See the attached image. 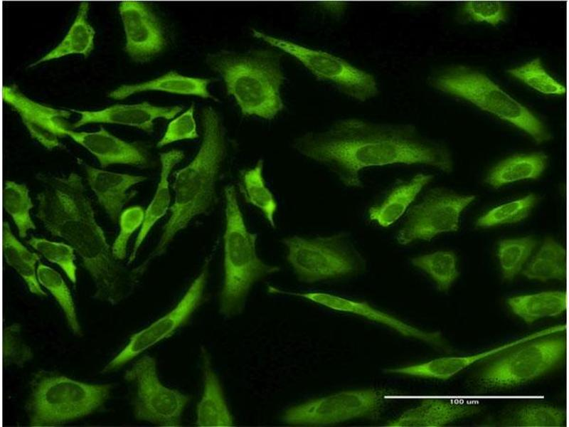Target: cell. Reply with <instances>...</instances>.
Segmentation results:
<instances>
[{
  "label": "cell",
  "mask_w": 569,
  "mask_h": 427,
  "mask_svg": "<svg viewBox=\"0 0 569 427\" xmlns=\"http://www.w3.org/2000/svg\"><path fill=\"white\" fill-rule=\"evenodd\" d=\"M292 146L351 189L363 188L361 172L370 167L422 164L447 174L454 170L449 148L409 123L342 118L324 130L304 132L293 139Z\"/></svg>",
  "instance_id": "cell-1"
},
{
  "label": "cell",
  "mask_w": 569,
  "mask_h": 427,
  "mask_svg": "<svg viewBox=\"0 0 569 427\" xmlns=\"http://www.w3.org/2000/svg\"><path fill=\"white\" fill-rule=\"evenodd\" d=\"M36 217L52 236L70 245L93 283V298L116 305L135 290L139 279L133 268L117 260L97 222L83 177L75 172L38 173Z\"/></svg>",
  "instance_id": "cell-2"
},
{
  "label": "cell",
  "mask_w": 569,
  "mask_h": 427,
  "mask_svg": "<svg viewBox=\"0 0 569 427\" xmlns=\"http://www.w3.org/2000/svg\"><path fill=\"white\" fill-rule=\"evenodd\" d=\"M203 138L193 159L174 173L175 196L171 215L152 251L134 267L139 278L151 263L162 256L175 236L186 229L193 218L209 213L216 203V184L228 154V138L221 117L211 106L201 111Z\"/></svg>",
  "instance_id": "cell-3"
},
{
  "label": "cell",
  "mask_w": 569,
  "mask_h": 427,
  "mask_svg": "<svg viewBox=\"0 0 569 427\" xmlns=\"http://www.w3.org/2000/svg\"><path fill=\"white\" fill-rule=\"evenodd\" d=\"M282 53L275 49H221L208 53L205 61L222 78L227 95L233 97L243 117L272 120L285 107Z\"/></svg>",
  "instance_id": "cell-4"
},
{
  "label": "cell",
  "mask_w": 569,
  "mask_h": 427,
  "mask_svg": "<svg viewBox=\"0 0 569 427\" xmlns=\"http://www.w3.org/2000/svg\"><path fill=\"white\" fill-rule=\"evenodd\" d=\"M112 384L79 381L55 371L39 369L28 381L23 411L28 426H62L105 410Z\"/></svg>",
  "instance_id": "cell-5"
},
{
  "label": "cell",
  "mask_w": 569,
  "mask_h": 427,
  "mask_svg": "<svg viewBox=\"0 0 569 427\" xmlns=\"http://www.w3.org/2000/svg\"><path fill=\"white\" fill-rule=\"evenodd\" d=\"M225 226L223 234V280L219 297V312L225 317L244 310L248 295L255 283L280 270L265 263L256 251L257 234L247 228L235 189H224Z\"/></svg>",
  "instance_id": "cell-6"
},
{
  "label": "cell",
  "mask_w": 569,
  "mask_h": 427,
  "mask_svg": "<svg viewBox=\"0 0 569 427\" xmlns=\"http://www.w3.org/2000/svg\"><path fill=\"white\" fill-rule=\"evenodd\" d=\"M427 81L433 88L469 102L514 125L537 144L552 137L536 115L480 71L466 65L450 66L433 73Z\"/></svg>",
  "instance_id": "cell-7"
},
{
  "label": "cell",
  "mask_w": 569,
  "mask_h": 427,
  "mask_svg": "<svg viewBox=\"0 0 569 427\" xmlns=\"http://www.w3.org/2000/svg\"><path fill=\"white\" fill-rule=\"evenodd\" d=\"M281 243L287 263L302 283L357 275L366 267L365 258L346 231L314 237L293 235Z\"/></svg>",
  "instance_id": "cell-8"
},
{
  "label": "cell",
  "mask_w": 569,
  "mask_h": 427,
  "mask_svg": "<svg viewBox=\"0 0 569 427\" xmlns=\"http://www.w3.org/2000/svg\"><path fill=\"white\" fill-rule=\"evenodd\" d=\"M555 334L528 340L500 353L479 371L478 384L488 389L514 387L555 369L567 354L566 337Z\"/></svg>",
  "instance_id": "cell-9"
},
{
  "label": "cell",
  "mask_w": 569,
  "mask_h": 427,
  "mask_svg": "<svg viewBox=\"0 0 569 427\" xmlns=\"http://www.w3.org/2000/svg\"><path fill=\"white\" fill-rule=\"evenodd\" d=\"M123 380L135 420L164 427L181 426L183 412L191 398L161 383L154 357L143 354L135 359L124 371Z\"/></svg>",
  "instance_id": "cell-10"
},
{
  "label": "cell",
  "mask_w": 569,
  "mask_h": 427,
  "mask_svg": "<svg viewBox=\"0 0 569 427\" xmlns=\"http://www.w3.org/2000/svg\"><path fill=\"white\" fill-rule=\"evenodd\" d=\"M250 32L254 38L295 58L318 80L332 85L350 98L366 102L379 94L375 76L343 58L267 34L256 28H251Z\"/></svg>",
  "instance_id": "cell-11"
},
{
  "label": "cell",
  "mask_w": 569,
  "mask_h": 427,
  "mask_svg": "<svg viewBox=\"0 0 569 427\" xmlns=\"http://www.w3.org/2000/svg\"><path fill=\"white\" fill-rule=\"evenodd\" d=\"M477 199L445 187H434L413 203L404 215L395 240L400 246L430 241L437 236L457 232L460 216Z\"/></svg>",
  "instance_id": "cell-12"
},
{
  "label": "cell",
  "mask_w": 569,
  "mask_h": 427,
  "mask_svg": "<svg viewBox=\"0 0 569 427\" xmlns=\"http://www.w3.org/2000/svg\"><path fill=\"white\" fill-rule=\"evenodd\" d=\"M393 393L386 389L344 391L287 408L282 416L289 425L322 426L358 418L378 420Z\"/></svg>",
  "instance_id": "cell-13"
},
{
  "label": "cell",
  "mask_w": 569,
  "mask_h": 427,
  "mask_svg": "<svg viewBox=\"0 0 569 427\" xmlns=\"http://www.w3.org/2000/svg\"><path fill=\"white\" fill-rule=\"evenodd\" d=\"M208 267L209 261L207 260L176 305L147 327L131 335L121 351L103 367L101 374H108L117 371L146 350L171 337L186 325L205 301L204 290Z\"/></svg>",
  "instance_id": "cell-14"
},
{
  "label": "cell",
  "mask_w": 569,
  "mask_h": 427,
  "mask_svg": "<svg viewBox=\"0 0 569 427\" xmlns=\"http://www.w3.org/2000/svg\"><path fill=\"white\" fill-rule=\"evenodd\" d=\"M119 12L125 33L124 50L137 63H147L168 45L166 29L150 8L142 1H124Z\"/></svg>",
  "instance_id": "cell-15"
},
{
  "label": "cell",
  "mask_w": 569,
  "mask_h": 427,
  "mask_svg": "<svg viewBox=\"0 0 569 427\" xmlns=\"http://www.w3.org/2000/svg\"><path fill=\"white\" fill-rule=\"evenodd\" d=\"M267 290L270 293L301 297L334 310L360 315L368 320L383 324L403 336L413 337L435 346H445L444 339L440 332H427L418 329L388 313L371 307L366 302L353 300L325 292L284 291L271 285L268 286Z\"/></svg>",
  "instance_id": "cell-16"
},
{
  "label": "cell",
  "mask_w": 569,
  "mask_h": 427,
  "mask_svg": "<svg viewBox=\"0 0 569 427\" xmlns=\"http://www.w3.org/2000/svg\"><path fill=\"white\" fill-rule=\"evenodd\" d=\"M65 136L87 149L102 169L114 164L146 169L152 164L149 152L143 144L126 142L102 127L94 132L67 129Z\"/></svg>",
  "instance_id": "cell-17"
},
{
  "label": "cell",
  "mask_w": 569,
  "mask_h": 427,
  "mask_svg": "<svg viewBox=\"0 0 569 427\" xmlns=\"http://www.w3.org/2000/svg\"><path fill=\"white\" fill-rule=\"evenodd\" d=\"M184 107L180 105L156 106L144 101L131 105H115L100 110H70L80 115L73 128L93 123H106L133 127L147 133L154 132V121L162 118L172 120Z\"/></svg>",
  "instance_id": "cell-18"
},
{
  "label": "cell",
  "mask_w": 569,
  "mask_h": 427,
  "mask_svg": "<svg viewBox=\"0 0 569 427\" xmlns=\"http://www.w3.org/2000/svg\"><path fill=\"white\" fill-rule=\"evenodd\" d=\"M78 164L84 170L87 184L99 204L112 223L116 224L124 206L137 194L136 190L129 189L146 181L147 177L96 168L80 159H78Z\"/></svg>",
  "instance_id": "cell-19"
},
{
  "label": "cell",
  "mask_w": 569,
  "mask_h": 427,
  "mask_svg": "<svg viewBox=\"0 0 569 427\" xmlns=\"http://www.w3.org/2000/svg\"><path fill=\"white\" fill-rule=\"evenodd\" d=\"M565 329V325H555L539 330L523 337L515 339L479 354L467 356L440 357L421 364L398 368L386 369L384 370V371L387 373L408 375L425 379L447 380L459 373L463 369L479 361L494 357L495 355L499 354L500 353L505 352L512 347L518 345L528 340L548 334L559 333Z\"/></svg>",
  "instance_id": "cell-20"
},
{
  "label": "cell",
  "mask_w": 569,
  "mask_h": 427,
  "mask_svg": "<svg viewBox=\"0 0 569 427\" xmlns=\"http://www.w3.org/2000/svg\"><path fill=\"white\" fill-rule=\"evenodd\" d=\"M481 406L475 404L451 400L424 399L415 407L404 411L386 423L391 427H440L479 413Z\"/></svg>",
  "instance_id": "cell-21"
},
{
  "label": "cell",
  "mask_w": 569,
  "mask_h": 427,
  "mask_svg": "<svg viewBox=\"0 0 569 427\" xmlns=\"http://www.w3.org/2000/svg\"><path fill=\"white\" fill-rule=\"evenodd\" d=\"M433 179L432 174L420 172L408 179H396L385 194L368 208V218L383 228L393 225L405 215Z\"/></svg>",
  "instance_id": "cell-22"
},
{
  "label": "cell",
  "mask_w": 569,
  "mask_h": 427,
  "mask_svg": "<svg viewBox=\"0 0 569 427\" xmlns=\"http://www.w3.org/2000/svg\"><path fill=\"white\" fill-rule=\"evenodd\" d=\"M201 356L203 389L196 407L195 424L199 427L233 426V417L220 380L212 367L210 354L204 347L201 348Z\"/></svg>",
  "instance_id": "cell-23"
},
{
  "label": "cell",
  "mask_w": 569,
  "mask_h": 427,
  "mask_svg": "<svg viewBox=\"0 0 569 427\" xmlns=\"http://www.w3.org/2000/svg\"><path fill=\"white\" fill-rule=\"evenodd\" d=\"M184 158L183 151L176 149L159 154L161 163L159 180L154 196L144 211V221L127 259V265H129L134 261L141 246L153 226L170 209L171 193L169 178L173 168Z\"/></svg>",
  "instance_id": "cell-24"
},
{
  "label": "cell",
  "mask_w": 569,
  "mask_h": 427,
  "mask_svg": "<svg viewBox=\"0 0 569 427\" xmlns=\"http://www.w3.org/2000/svg\"><path fill=\"white\" fill-rule=\"evenodd\" d=\"M211 78L192 77L170 70L156 78L132 85H121L108 94L115 100H123L145 91H161L171 94L193 95L218 101L209 91Z\"/></svg>",
  "instance_id": "cell-25"
},
{
  "label": "cell",
  "mask_w": 569,
  "mask_h": 427,
  "mask_svg": "<svg viewBox=\"0 0 569 427\" xmlns=\"http://www.w3.org/2000/svg\"><path fill=\"white\" fill-rule=\"evenodd\" d=\"M548 157L542 152L516 154L493 165L484 177V183L497 189L523 180H536L546 171Z\"/></svg>",
  "instance_id": "cell-26"
},
{
  "label": "cell",
  "mask_w": 569,
  "mask_h": 427,
  "mask_svg": "<svg viewBox=\"0 0 569 427\" xmlns=\"http://www.w3.org/2000/svg\"><path fill=\"white\" fill-rule=\"evenodd\" d=\"M2 98L18 113L25 127L39 126L50 130L58 137H65L68 127L64 120L70 117V110L42 105L26 97L14 86L3 87Z\"/></svg>",
  "instance_id": "cell-27"
},
{
  "label": "cell",
  "mask_w": 569,
  "mask_h": 427,
  "mask_svg": "<svg viewBox=\"0 0 569 427\" xmlns=\"http://www.w3.org/2000/svg\"><path fill=\"white\" fill-rule=\"evenodd\" d=\"M521 273L528 280L565 281L567 277L565 248L553 236L545 237Z\"/></svg>",
  "instance_id": "cell-28"
},
{
  "label": "cell",
  "mask_w": 569,
  "mask_h": 427,
  "mask_svg": "<svg viewBox=\"0 0 569 427\" xmlns=\"http://www.w3.org/2000/svg\"><path fill=\"white\" fill-rule=\"evenodd\" d=\"M506 304L526 324L545 317H557L567 308V293L563 290L543 291L510 297Z\"/></svg>",
  "instance_id": "cell-29"
},
{
  "label": "cell",
  "mask_w": 569,
  "mask_h": 427,
  "mask_svg": "<svg viewBox=\"0 0 569 427\" xmlns=\"http://www.w3.org/2000/svg\"><path fill=\"white\" fill-rule=\"evenodd\" d=\"M3 255L6 263L14 268L26 284L29 291L38 297H47L37 278L36 265L40 263L38 254L24 246L11 231L8 221L2 226Z\"/></svg>",
  "instance_id": "cell-30"
},
{
  "label": "cell",
  "mask_w": 569,
  "mask_h": 427,
  "mask_svg": "<svg viewBox=\"0 0 569 427\" xmlns=\"http://www.w3.org/2000/svg\"><path fill=\"white\" fill-rule=\"evenodd\" d=\"M89 7L88 2L80 4L74 21L62 41L31 66L68 55L87 57L91 53L94 48L95 31L87 21Z\"/></svg>",
  "instance_id": "cell-31"
},
{
  "label": "cell",
  "mask_w": 569,
  "mask_h": 427,
  "mask_svg": "<svg viewBox=\"0 0 569 427\" xmlns=\"http://www.w3.org/2000/svg\"><path fill=\"white\" fill-rule=\"evenodd\" d=\"M263 167L264 161L260 159L253 167L240 170V186L245 202L259 209L270 226L275 228V215L277 203L265 184Z\"/></svg>",
  "instance_id": "cell-32"
},
{
  "label": "cell",
  "mask_w": 569,
  "mask_h": 427,
  "mask_svg": "<svg viewBox=\"0 0 569 427\" xmlns=\"http://www.w3.org/2000/svg\"><path fill=\"white\" fill-rule=\"evenodd\" d=\"M410 261L425 273L441 292H447L459 275L458 258L452 251H435L412 257Z\"/></svg>",
  "instance_id": "cell-33"
},
{
  "label": "cell",
  "mask_w": 569,
  "mask_h": 427,
  "mask_svg": "<svg viewBox=\"0 0 569 427\" xmlns=\"http://www.w3.org/2000/svg\"><path fill=\"white\" fill-rule=\"evenodd\" d=\"M36 272L41 285L51 294L60 307L71 333L75 337H82L83 329L78 317L73 297L61 275L53 268L41 262L38 263Z\"/></svg>",
  "instance_id": "cell-34"
},
{
  "label": "cell",
  "mask_w": 569,
  "mask_h": 427,
  "mask_svg": "<svg viewBox=\"0 0 569 427\" xmlns=\"http://www.w3.org/2000/svg\"><path fill=\"white\" fill-rule=\"evenodd\" d=\"M538 245L533 236L504 238L497 243L496 255L503 278L513 280L521 272Z\"/></svg>",
  "instance_id": "cell-35"
},
{
  "label": "cell",
  "mask_w": 569,
  "mask_h": 427,
  "mask_svg": "<svg viewBox=\"0 0 569 427\" xmlns=\"http://www.w3.org/2000/svg\"><path fill=\"white\" fill-rule=\"evenodd\" d=\"M499 424L513 427H563L566 426V411L548 404H526L508 413Z\"/></svg>",
  "instance_id": "cell-36"
},
{
  "label": "cell",
  "mask_w": 569,
  "mask_h": 427,
  "mask_svg": "<svg viewBox=\"0 0 569 427\" xmlns=\"http://www.w3.org/2000/svg\"><path fill=\"white\" fill-rule=\"evenodd\" d=\"M33 206L26 184L11 180L4 181L3 207L13 219L20 238H26L29 231L36 228L31 216Z\"/></svg>",
  "instance_id": "cell-37"
},
{
  "label": "cell",
  "mask_w": 569,
  "mask_h": 427,
  "mask_svg": "<svg viewBox=\"0 0 569 427\" xmlns=\"http://www.w3.org/2000/svg\"><path fill=\"white\" fill-rule=\"evenodd\" d=\"M539 201V196L530 193L521 198L500 204L480 216L475 222L479 228L515 224L526 219Z\"/></svg>",
  "instance_id": "cell-38"
},
{
  "label": "cell",
  "mask_w": 569,
  "mask_h": 427,
  "mask_svg": "<svg viewBox=\"0 0 569 427\" xmlns=\"http://www.w3.org/2000/svg\"><path fill=\"white\" fill-rule=\"evenodd\" d=\"M507 73L543 94L562 95L566 93L565 87L548 73L539 58L511 68Z\"/></svg>",
  "instance_id": "cell-39"
},
{
  "label": "cell",
  "mask_w": 569,
  "mask_h": 427,
  "mask_svg": "<svg viewBox=\"0 0 569 427\" xmlns=\"http://www.w3.org/2000/svg\"><path fill=\"white\" fill-rule=\"evenodd\" d=\"M26 242L47 260L58 265L70 281L74 285L76 284L75 251L70 245L35 236L31 237Z\"/></svg>",
  "instance_id": "cell-40"
},
{
  "label": "cell",
  "mask_w": 569,
  "mask_h": 427,
  "mask_svg": "<svg viewBox=\"0 0 569 427\" xmlns=\"http://www.w3.org/2000/svg\"><path fill=\"white\" fill-rule=\"evenodd\" d=\"M33 358V350L23 337L21 325L13 322L4 326L2 332L3 367L23 368Z\"/></svg>",
  "instance_id": "cell-41"
},
{
  "label": "cell",
  "mask_w": 569,
  "mask_h": 427,
  "mask_svg": "<svg viewBox=\"0 0 569 427\" xmlns=\"http://www.w3.org/2000/svg\"><path fill=\"white\" fill-rule=\"evenodd\" d=\"M509 8L501 1H466L462 4L463 17L473 22H485L494 26L506 21Z\"/></svg>",
  "instance_id": "cell-42"
},
{
  "label": "cell",
  "mask_w": 569,
  "mask_h": 427,
  "mask_svg": "<svg viewBox=\"0 0 569 427\" xmlns=\"http://www.w3.org/2000/svg\"><path fill=\"white\" fill-rule=\"evenodd\" d=\"M144 209L140 206L125 209L119 218V233L112 246L114 256L123 260L127 255V245L132 235L141 228L144 217Z\"/></svg>",
  "instance_id": "cell-43"
},
{
  "label": "cell",
  "mask_w": 569,
  "mask_h": 427,
  "mask_svg": "<svg viewBox=\"0 0 569 427\" xmlns=\"http://www.w3.org/2000/svg\"><path fill=\"white\" fill-rule=\"evenodd\" d=\"M195 105L176 116L168 124L162 137L156 144L158 148L179 141L197 139L199 135L194 117Z\"/></svg>",
  "instance_id": "cell-44"
},
{
  "label": "cell",
  "mask_w": 569,
  "mask_h": 427,
  "mask_svg": "<svg viewBox=\"0 0 569 427\" xmlns=\"http://www.w3.org/2000/svg\"><path fill=\"white\" fill-rule=\"evenodd\" d=\"M318 5L328 14L337 15L338 16L343 15L348 6L346 2L336 1L321 2Z\"/></svg>",
  "instance_id": "cell-45"
}]
</instances>
